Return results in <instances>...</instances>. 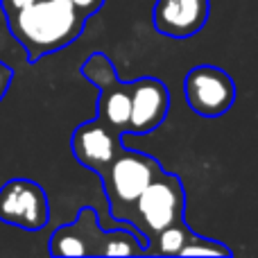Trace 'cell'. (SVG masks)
<instances>
[{"mask_svg": "<svg viewBox=\"0 0 258 258\" xmlns=\"http://www.w3.org/2000/svg\"><path fill=\"white\" fill-rule=\"evenodd\" d=\"M211 0H156L152 9L154 30L170 39H188L209 21Z\"/></svg>", "mask_w": 258, "mask_h": 258, "instance_id": "obj_10", "label": "cell"}, {"mask_svg": "<svg viewBox=\"0 0 258 258\" xmlns=\"http://www.w3.org/2000/svg\"><path fill=\"white\" fill-rule=\"evenodd\" d=\"M179 256H233V251L229 249L227 245L218 242V240H211V238L197 236V233L190 229L188 240L183 242Z\"/></svg>", "mask_w": 258, "mask_h": 258, "instance_id": "obj_12", "label": "cell"}, {"mask_svg": "<svg viewBox=\"0 0 258 258\" xmlns=\"http://www.w3.org/2000/svg\"><path fill=\"white\" fill-rule=\"evenodd\" d=\"M0 222L23 231H39L50 222L45 190L32 179H9L0 186Z\"/></svg>", "mask_w": 258, "mask_h": 258, "instance_id": "obj_7", "label": "cell"}, {"mask_svg": "<svg viewBox=\"0 0 258 258\" xmlns=\"http://www.w3.org/2000/svg\"><path fill=\"white\" fill-rule=\"evenodd\" d=\"M89 16L71 0H36L30 7L7 16V27L16 43L27 52V61L63 50L84 32Z\"/></svg>", "mask_w": 258, "mask_h": 258, "instance_id": "obj_1", "label": "cell"}, {"mask_svg": "<svg viewBox=\"0 0 258 258\" xmlns=\"http://www.w3.org/2000/svg\"><path fill=\"white\" fill-rule=\"evenodd\" d=\"M122 136V132L104 125L100 118H93L75 127L71 136V152L86 170L100 174L125 147Z\"/></svg>", "mask_w": 258, "mask_h": 258, "instance_id": "obj_9", "label": "cell"}, {"mask_svg": "<svg viewBox=\"0 0 258 258\" xmlns=\"http://www.w3.org/2000/svg\"><path fill=\"white\" fill-rule=\"evenodd\" d=\"M161 163L150 154L122 147L118 156L98 174L102 179L104 192L109 200L111 218H118L122 211L147 188V183L161 172Z\"/></svg>", "mask_w": 258, "mask_h": 258, "instance_id": "obj_4", "label": "cell"}, {"mask_svg": "<svg viewBox=\"0 0 258 258\" xmlns=\"http://www.w3.org/2000/svg\"><path fill=\"white\" fill-rule=\"evenodd\" d=\"M186 211V192L177 174L161 170L147 188L118 215L122 222H132V229L147 245L161 229L183 220Z\"/></svg>", "mask_w": 258, "mask_h": 258, "instance_id": "obj_3", "label": "cell"}, {"mask_svg": "<svg viewBox=\"0 0 258 258\" xmlns=\"http://www.w3.org/2000/svg\"><path fill=\"white\" fill-rule=\"evenodd\" d=\"M12 80H14V71L7 63L0 61V102H3V98L7 95L9 86H12Z\"/></svg>", "mask_w": 258, "mask_h": 258, "instance_id": "obj_14", "label": "cell"}, {"mask_svg": "<svg viewBox=\"0 0 258 258\" xmlns=\"http://www.w3.org/2000/svg\"><path fill=\"white\" fill-rule=\"evenodd\" d=\"M188 227L183 220L170 224V227L161 229L154 238H150V245H145V254H156V256H179L183 242L188 240Z\"/></svg>", "mask_w": 258, "mask_h": 258, "instance_id": "obj_11", "label": "cell"}, {"mask_svg": "<svg viewBox=\"0 0 258 258\" xmlns=\"http://www.w3.org/2000/svg\"><path fill=\"white\" fill-rule=\"evenodd\" d=\"M170 111V91L156 77L129 82V120L125 134L145 136L161 127Z\"/></svg>", "mask_w": 258, "mask_h": 258, "instance_id": "obj_8", "label": "cell"}, {"mask_svg": "<svg viewBox=\"0 0 258 258\" xmlns=\"http://www.w3.org/2000/svg\"><path fill=\"white\" fill-rule=\"evenodd\" d=\"M52 256H143L145 242L136 231L116 229L104 231L98 222V211L84 206L75 222L54 229L50 236Z\"/></svg>", "mask_w": 258, "mask_h": 258, "instance_id": "obj_2", "label": "cell"}, {"mask_svg": "<svg viewBox=\"0 0 258 258\" xmlns=\"http://www.w3.org/2000/svg\"><path fill=\"white\" fill-rule=\"evenodd\" d=\"M183 95L197 116L220 118L236 102V84L227 71L202 63L183 77Z\"/></svg>", "mask_w": 258, "mask_h": 258, "instance_id": "obj_6", "label": "cell"}, {"mask_svg": "<svg viewBox=\"0 0 258 258\" xmlns=\"http://www.w3.org/2000/svg\"><path fill=\"white\" fill-rule=\"evenodd\" d=\"M82 75L98 86V118L104 125L125 134L129 120V82H120L116 66L102 52L89 54L82 63Z\"/></svg>", "mask_w": 258, "mask_h": 258, "instance_id": "obj_5", "label": "cell"}, {"mask_svg": "<svg viewBox=\"0 0 258 258\" xmlns=\"http://www.w3.org/2000/svg\"><path fill=\"white\" fill-rule=\"evenodd\" d=\"M73 5H75L77 9H80L82 14H86V16H93L95 12H100L104 5V0H71Z\"/></svg>", "mask_w": 258, "mask_h": 258, "instance_id": "obj_15", "label": "cell"}, {"mask_svg": "<svg viewBox=\"0 0 258 258\" xmlns=\"http://www.w3.org/2000/svg\"><path fill=\"white\" fill-rule=\"evenodd\" d=\"M32 3H36V0H0V9L5 12V16H12V14L30 7Z\"/></svg>", "mask_w": 258, "mask_h": 258, "instance_id": "obj_13", "label": "cell"}]
</instances>
